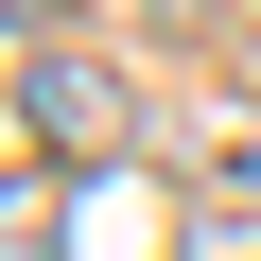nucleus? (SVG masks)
<instances>
[{
	"instance_id": "3",
	"label": "nucleus",
	"mask_w": 261,
	"mask_h": 261,
	"mask_svg": "<svg viewBox=\"0 0 261 261\" xmlns=\"http://www.w3.org/2000/svg\"><path fill=\"white\" fill-rule=\"evenodd\" d=\"M192 261H261V209H244V226H192Z\"/></svg>"
},
{
	"instance_id": "4",
	"label": "nucleus",
	"mask_w": 261,
	"mask_h": 261,
	"mask_svg": "<svg viewBox=\"0 0 261 261\" xmlns=\"http://www.w3.org/2000/svg\"><path fill=\"white\" fill-rule=\"evenodd\" d=\"M0 35H18V53H35V0H0Z\"/></svg>"
},
{
	"instance_id": "1",
	"label": "nucleus",
	"mask_w": 261,
	"mask_h": 261,
	"mask_svg": "<svg viewBox=\"0 0 261 261\" xmlns=\"http://www.w3.org/2000/svg\"><path fill=\"white\" fill-rule=\"evenodd\" d=\"M18 122H35V174L140 157V87H122L105 53H70V35H35V53H18Z\"/></svg>"
},
{
	"instance_id": "2",
	"label": "nucleus",
	"mask_w": 261,
	"mask_h": 261,
	"mask_svg": "<svg viewBox=\"0 0 261 261\" xmlns=\"http://www.w3.org/2000/svg\"><path fill=\"white\" fill-rule=\"evenodd\" d=\"M0 261H70V192L53 174H0Z\"/></svg>"
}]
</instances>
